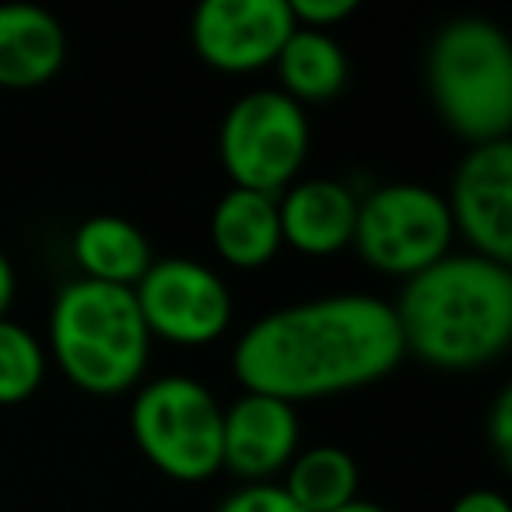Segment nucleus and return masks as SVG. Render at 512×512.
Wrapping results in <instances>:
<instances>
[{"label":"nucleus","mask_w":512,"mask_h":512,"mask_svg":"<svg viewBox=\"0 0 512 512\" xmlns=\"http://www.w3.org/2000/svg\"><path fill=\"white\" fill-rule=\"evenodd\" d=\"M397 316L404 351L432 369L474 372L512 344V271L477 253H446L404 281Z\"/></svg>","instance_id":"nucleus-2"},{"label":"nucleus","mask_w":512,"mask_h":512,"mask_svg":"<svg viewBox=\"0 0 512 512\" xmlns=\"http://www.w3.org/2000/svg\"><path fill=\"white\" fill-rule=\"evenodd\" d=\"M449 512H512L509 498L495 488H474V491H463Z\"/></svg>","instance_id":"nucleus-22"},{"label":"nucleus","mask_w":512,"mask_h":512,"mask_svg":"<svg viewBox=\"0 0 512 512\" xmlns=\"http://www.w3.org/2000/svg\"><path fill=\"white\" fill-rule=\"evenodd\" d=\"M292 32L288 0H204L190 18L193 53L221 74L274 67Z\"/></svg>","instance_id":"nucleus-9"},{"label":"nucleus","mask_w":512,"mask_h":512,"mask_svg":"<svg viewBox=\"0 0 512 512\" xmlns=\"http://www.w3.org/2000/svg\"><path fill=\"white\" fill-rule=\"evenodd\" d=\"M18 292V278H15V264H11V256L0 249V320L8 316L11 302H15Z\"/></svg>","instance_id":"nucleus-23"},{"label":"nucleus","mask_w":512,"mask_h":512,"mask_svg":"<svg viewBox=\"0 0 512 512\" xmlns=\"http://www.w3.org/2000/svg\"><path fill=\"white\" fill-rule=\"evenodd\" d=\"M428 95L439 120L474 144L505 141L512 130V46L488 18H453L428 43Z\"/></svg>","instance_id":"nucleus-4"},{"label":"nucleus","mask_w":512,"mask_h":512,"mask_svg":"<svg viewBox=\"0 0 512 512\" xmlns=\"http://www.w3.org/2000/svg\"><path fill=\"white\" fill-rule=\"evenodd\" d=\"M50 355L78 390L116 397L141 383L151 334L134 288L74 278L50 306Z\"/></svg>","instance_id":"nucleus-3"},{"label":"nucleus","mask_w":512,"mask_h":512,"mask_svg":"<svg viewBox=\"0 0 512 512\" xmlns=\"http://www.w3.org/2000/svg\"><path fill=\"white\" fill-rule=\"evenodd\" d=\"M453 235V218L439 190L421 183H386L358 197L351 246L369 267L407 281L453 253Z\"/></svg>","instance_id":"nucleus-7"},{"label":"nucleus","mask_w":512,"mask_h":512,"mask_svg":"<svg viewBox=\"0 0 512 512\" xmlns=\"http://www.w3.org/2000/svg\"><path fill=\"white\" fill-rule=\"evenodd\" d=\"M488 442L491 449L498 453V460L509 467L512 460V390H498L495 404H491V414H488Z\"/></svg>","instance_id":"nucleus-21"},{"label":"nucleus","mask_w":512,"mask_h":512,"mask_svg":"<svg viewBox=\"0 0 512 512\" xmlns=\"http://www.w3.org/2000/svg\"><path fill=\"white\" fill-rule=\"evenodd\" d=\"M453 228L470 253L495 264H512V144H474L460 158L446 193Z\"/></svg>","instance_id":"nucleus-10"},{"label":"nucleus","mask_w":512,"mask_h":512,"mask_svg":"<svg viewBox=\"0 0 512 512\" xmlns=\"http://www.w3.org/2000/svg\"><path fill=\"white\" fill-rule=\"evenodd\" d=\"M358 218V193L344 179H295L278 193L281 242L302 256H334L351 246Z\"/></svg>","instance_id":"nucleus-12"},{"label":"nucleus","mask_w":512,"mask_h":512,"mask_svg":"<svg viewBox=\"0 0 512 512\" xmlns=\"http://www.w3.org/2000/svg\"><path fill=\"white\" fill-rule=\"evenodd\" d=\"M67 32L39 4H0V88L29 92L60 74Z\"/></svg>","instance_id":"nucleus-13"},{"label":"nucleus","mask_w":512,"mask_h":512,"mask_svg":"<svg viewBox=\"0 0 512 512\" xmlns=\"http://www.w3.org/2000/svg\"><path fill=\"white\" fill-rule=\"evenodd\" d=\"M281 488L302 512H334L358 498V463L341 446H309L292 456Z\"/></svg>","instance_id":"nucleus-17"},{"label":"nucleus","mask_w":512,"mask_h":512,"mask_svg":"<svg viewBox=\"0 0 512 512\" xmlns=\"http://www.w3.org/2000/svg\"><path fill=\"white\" fill-rule=\"evenodd\" d=\"M299 411L278 397L242 393L221 418V470L242 484L271 481L299 453Z\"/></svg>","instance_id":"nucleus-11"},{"label":"nucleus","mask_w":512,"mask_h":512,"mask_svg":"<svg viewBox=\"0 0 512 512\" xmlns=\"http://www.w3.org/2000/svg\"><path fill=\"white\" fill-rule=\"evenodd\" d=\"M334 512H390V509L379 502H369V498H351L348 505H341V509H334Z\"/></svg>","instance_id":"nucleus-24"},{"label":"nucleus","mask_w":512,"mask_h":512,"mask_svg":"<svg viewBox=\"0 0 512 512\" xmlns=\"http://www.w3.org/2000/svg\"><path fill=\"white\" fill-rule=\"evenodd\" d=\"M211 246L228 267L256 271L271 264L281 242L278 197L228 186L211 211Z\"/></svg>","instance_id":"nucleus-14"},{"label":"nucleus","mask_w":512,"mask_h":512,"mask_svg":"<svg viewBox=\"0 0 512 512\" xmlns=\"http://www.w3.org/2000/svg\"><path fill=\"white\" fill-rule=\"evenodd\" d=\"M134 299L151 341L204 348L232 327L235 295L214 267L193 256H165L134 285Z\"/></svg>","instance_id":"nucleus-8"},{"label":"nucleus","mask_w":512,"mask_h":512,"mask_svg":"<svg viewBox=\"0 0 512 512\" xmlns=\"http://www.w3.org/2000/svg\"><path fill=\"white\" fill-rule=\"evenodd\" d=\"M274 71H278L281 92L302 106V102H327L341 95L348 85L351 64L348 50L337 43L334 32L295 25V32L274 60Z\"/></svg>","instance_id":"nucleus-16"},{"label":"nucleus","mask_w":512,"mask_h":512,"mask_svg":"<svg viewBox=\"0 0 512 512\" xmlns=\"http://www.w3.org/2000/svg\"><path fill=\"white\" fill-rule=\"evenodd\" d=\"M46 344L11 316L0 320V407L25 404L46 379Z\"/></svg>","instance_id":"nucleus-18"},{"label":"nucleus","mask_w":512,"mask_h":512,"mask_svg":"<svg viewBox=\"0 0 512 512\" xmlns=\"http://www.w3.org/2000/svg\"><path fill=\"white\" fill-rule=\"evenodd\" d=\"M225 407L193 376H158L134 393L130 435L141 456L172 481L197 484L221 470Z\"/></svg>","instance_id":"nucleus-5"},{"label":"nucleus","mask_w":512,"mask_h":512,"mask_svg":"<svg viewBox=\"0 0 512 512\" xmlns=\"http://www.w3.org/2000/svg\"><path fill=\"white\" fill-rule=\"evenodd\" d=\"M292 18L299 29H320L330 32L334 25L348 22L358 11V0H288Z\"/></svg>","instance_id":"nucleus-20"},{"label":"nucleus","mask_w":512,"mask_h":512,"mask_svg":"<svg viewBox=\"0 0 512 512\" xmlns=\"http://www.w3.org/2000/svg\"><path fill=\"white\" fill-rule=\"evenodd\" d=\"M71 253L81 278L120 288H134L155 264V249L144 228L120 214H92L81 221L71 235Z\"/></svg>","instance_id":"nucleus-15"},{"label":"nucleus","mask_w":512,"mask_h":512,"mask_svg":"<svg viewBox=\"0 0 512 512\" xmlns=\"http://www.w3.org/2000/svg\"><path fill=\"white\" fill-rule=\"evenodd\" d=\"M404 355L390 302L348 292L292 302L249 323L232 348V372L242 393L295 407L379 383Z\"/></svg>","instance_id":"nucleus-1"},{"label":"nucleus","mask_w":512,"mask_h":512,"mask_svg":"<svg viewBox=\"0 0 512 512\" xmlns=\"http://www.w3.org/2000/svg\"><path fill=\"white\" fill-rule=\"evenodd\" d=\"M214 512H302V509L281 488V481H256V484H239L235 491H228Z\"/></svg>","instance_id":"nucleus-19"},{"label":"nucleus","mask_w":512,"mask_h":512,"mask_svg":"<svg viewBox=\"0 0 512 512\" xmlns=\"http://www.w3.org/2000/svg\"><path fill=\"white\" fill-rule=\"evenodd\" d=\"M218 158L239 190L285 193L309 158V116L281 88H253L228 106Z\"/></svg>","instance_id":"nucleus-6"}]
</instances>
